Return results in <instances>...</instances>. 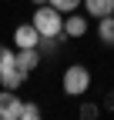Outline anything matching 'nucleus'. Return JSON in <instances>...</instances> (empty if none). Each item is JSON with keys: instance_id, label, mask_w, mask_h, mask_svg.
<instances>
[{"instance_id": "f257e3e1", "label": "nucleus", "mask_w": 114, "mask_h": 120, "mask_svg": "<svg viewBox=\"0 0 114 120\" xmlns=\"http://www.w3.org/2000/svg\"><path fill=\"white\" fill-rule=\"evenodd\" d=\"M30 23L40 30V37H61L64 34V13L57 10L54 4H40L34 10V20Z\"/></svg>"}, {"instance_id": "f03ea898", "label": "nucleus", "mask_w": 114, "mask_h": 120, "mask_svg": "<svg viewBox=\"0 0 114 120\" xmlns=\"http://www.w3.org/2000/svg\"><path fill=\"white\" fill-rule=\"evenodd\" d=\"M87 87H91V70L84 64H70L64 70V94L67 97H84Z\"/></svg>"}, {"instance_id": "7ed1b4c3", "label": "nucleus", "mask_w": 114, "mask_h": 120, "mask_svg": "<svg viewBox=\"0 0 114 120\" xmlns=\"http://www.w3.org/2000/svg\"><path fill=\"white\" fill-rule=\"evenodd\" d=\"M13 67L30 77V73L40 67V50H37V47H17V53H13Z\"/></svg>"}, {"instance_id": "20e7f679", "label": "nucleus", "mask_w": 114, "mask_h": 120, "mask_svg": "<svg viewBox=\"0 0 114 120\" xmlns=\"http://www.w3.org/2000/svg\"><path fill=\"white\" fill-rule=\"evenodd\" d=\"M20 97L13 94V90L0 87V120H20Z\"/></svg>"}, {"instance_id": "39448f33", "label": "nucleus", "mask_w": 114, "mask_h": 120, "mask_svg": "<svg viewBox=\"0 0 114 120\" xmlns=\"http://www.w3.org/2000/svg\"><path fill=\"white\" fill-rule=\"evenodd\" d=\"M13 43H17V47H37L40 43V30L34 23H20L13 30Z\"/></svg>"}, {"instance_id": "423d86ee", "label": "nucleus", "mask_w": 114, "mask_h": 120, "mask_svg": "<svg viewBox=\"0 0 114 120\" xmlns=\"http://www.w3.org/2000/svg\"><path fill=\"white\" fill-rule=\"evenodd\" d=\"M84 7H87L91 17H111V10H114V0H84Z\"/></svg>"}, {"instance_id": "0eeeda50", "label": "nucleus", "mask_w": 114, "mask_h": 120, "mask_svg": "<svg viewBox=\"0 0 114 120\" xmlns=\"http://www.w3.org/2000/svg\"><path fill=\"white\" fill-rule=\"evenodd\" d=\"M84 34H87V23H84V17H67V20H64V37L77 40V37H84Z\"/></svg>"}, {"instance_id": "6e6552de", "label": "nucleus", "mask_w": 114, "mask_h": 120, "mask_svg": "<svg viewBox=\"0 0 114 120\" xmlns=\"http://www.w3.org/2000/svg\"><path fill=\"white\" fill-rule=\"evenodd\" d=\"M24 80H27V73H20L17 67H10V70H4V73H0V87H7V90H17Z\"/></svg>"}, {"instance_id": "1a4fd4ad", "label": "nucleus", "mask_w": 114, "mask_h": 120, "mask_svg": "<svg viewBox=\"0 0 114 120\" xmlns=\"http://www.w3.org/2000/svg\"><path fill=\"white\" fill-rule=\"evenodd\" d=\"M97 37H101V43L114 47V17H101V23H97Z\"/></svg>"}, {"instance_id": "9d476101", "label": "nucleus", "mask_w": 114, "mask_h": 120, "mask_svg": "<svg viewBox=\"0 0 114 120\" xmlns=\"http://www.w3.org/2000/svg\"><path fill=\"white\" fill-rule=\"evenodd\" d=\"M20 120H40V107L37 103H20Z\"/></svg>"}, {"instance_id": "9b49d317", "label": "nucleus", "mask_w": 114, "mask_h": 120, "mask_svg": "<svg viewBox=\"0 0 114 120\" xmlns=\"http://www.w3.org/2000/svg\"><path fill=\"white\" fill-rule=\"evenodd\" d=\"M47 4H54L61 13H74V10L81 7V0H47Z\"/></svg>"}, {"instance_id": "f8f14e48", "label": "nucleus", "mask_w": 114, "mask_h": 120, "mask_svg": "<svg viewBox=\"0 0 114 120\" xmlns=\"http://www.w3.org/2000/svg\"><path fill=\"white\" fill-rule=\"evenodd\" d=\"M13 53H17V50H7V47H4V43H0V73H4V70H10V67H13Z\"/></svg>"}, {"instance_id": "ddd939ff", "label": "nucleus", "mask_w": 114, "mask_h": 120, "mask_svg": "<svg viewBox=\"0 0 114 120\" xmlns=\"http://www.w3.org/2000/svg\"><path fill=\"white\" fill-rule=\"evenodd\" d=\"M81 117L94 120V117H97V107H94V103H84V107H81Z\"/></svg>"}, {"instance_id": "4468645a", "label": "nucleus", "mask_w": 114, "mask_h": 120, "mask_svg": "<svg viewBox=\"0 0 114 120\" xmlns=\"http://www.w3.org/2000/svg\"><path fill=\"white\" fill-rule=\"evenodd\" d=\"M104 103H107V107H114V94H107V100H104Z\"/></svg>"}, {"instance_id": "2eb2a0df", "label": "nucleus", "mask_w": 114, "mask_h": 120, "mask_svg": "<svg viewBox=\"0 0 114 120\" xmlns=\"http://www.w3.org/2000/svg\"><path fill=\"white\" fill-rule=\"evenodd\" d=\"M30 4H37V7H40V4H47V0H30Z\"/></svg>"}, {"instance_id": "dca6fc26", "label": "nucleus", "mask_w": 114, "mask_h": 120, "mask_svg": "<svg viewBox=\"0 0 114 120\" xmlns=\"http://www.w3.org/2000/svg\"><path fill=\"white\" fill-rule=\"evenodd\" d=\"M111 17H114V10H111Z\"/></svg>"}]
</instances>
